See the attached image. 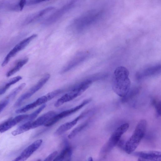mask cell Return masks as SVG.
I'll return each mask as SVG.
<instances>
[{
    "instance_id": "obj_21",
    "label": "cell",
    "mask_w": 161,
    "mask_h": 161,
    "mask_svg": "<svg viewBox=\"0 0 161 161\" xmlns=\"http://www.w3.org/2000/svg\"><path fill=\"white\" fill-rule=\"evenodd\" d=\"M88 122H86L80 124L75 128L69 134L68 138L71 139L75 137L87 125Z\"/></svg>"
},
{
    "instance_id": "obj_2",
    "label": "cell",
    "mask_w": 161,
    "mask_h": 161,
    "mask_svg": "<svg viewBox=\"0 0 161 161\" xmlns=\"http://www.w3.org/2000/svg\"><path fill=\"white\" fill-rule=\"evenodd\" d=\"M146 126L147 122L144 119L138 123L133 134L125 144L124 149L127 153H131L137 148L145 134Z\"/></svg>"
},
{
    "instance_id": "obj_28",
    "label": "cell",
    "mask_w": 161,
    "mask_h": 161,
    "mask_svg": "<svg viewBox=\"0 0 161 161\" xmlns=\"http://www.w3.org/2000/svg\"><path fill=\"white\" fill-rule=\"evenodd\" d=\"M49 0H26V4L28 5L36 4Z\"/></svg>"
},
{
    "instance_id": "obj_19",
    "label": "cell",
    "mask_w": 161,
    "mask_h": 161,
    "mask_svg": "<svg viewBox=\"0 0 161 161\" xmlns=\"http://www.w3.org/2000/svg\"><path fill=\"white\" fill-rule=\"evenodd\" d=\"M28 58H26L19 61L15 66L6 73L7 77L10 76L19 71L20 69L25 65L28 61Z\"/></svg>"
},
{
    "instance_id": "obj_23",
    "label": "cell",
    "mask_w": 161,
    "mask_h": 161,
    "mask_svg": "<svg viewBox=\"0 0 161 161\" xmlns=\"http://www.w3.org/2000/svg\"><path fill=\"white\" fill-rule=\"evenodd\" d=\"M26 84L22 83L13 90L6 97L10 100L14 98L15 96L25 87Z\"/></svg>"
},
{
    "instance_id": "obj_30",
    "label": "cell",
    "mask_w": 161,
    "mask_h": 161,
    "mask_svg": "<svg viewBox=\"0 0 161 161\" xmlns=\"http://www.w3.org/2000/svg\"><path fill=\"white\" fill-rule=\"evenodd\" d=\"M88 161H93L92 158V157H90L89 158H88Z\"/></svg>"
},
{
    "instance_id": "obj_22",
    "label": "cell",
    "mask_w": 161,
    "mask_h": 161,
    "mask_svg": "<svg viewBox=\"0 0 161 161\" xmlns=\"http://www.w3.org/2000/svg\"><path fill=\"white\" fill-rule=\"evenodd\" d=\"M139 88H135L130 89L127 94L124 97H122L121 101L123 103L126 102L132 98L136 95L139 92Z\"/></svg>"
},
{
    "instance_id": "obj_6",
    "label": "cell",
    "mask_w": 161,
    "mask_h": 161,
    "mask_svg": "<svg viewBox=\"0 0 161 161\" xmlns=\"http://www.w3.org/2000/svg\"><path fill=\"white\" fill-rule=\"evenodd\" d=\"M37 36V34H33L23 40L15 45L4 58L2 63V66L4 67L6 66L8 64L12 58L14 57L19 51H21L24 49L31 41Z\"/></svg>"
},
{
    "instance_id": "obj_7",
    "label": "cell",
    "mask_w": 161,
    "mask_h": 161,
    "mask_svg": "<svg viewBox=\"0 0 161 161\" xmlns=\"http://www.w3.org/2000/svg\"><path fill=\"white\" fill-rule=\"evenodd\" d=\"M78 0H71L60 8L51 14L44 21L45 24H50L56 21L70 9Z\"/></svg>"
},
{
    "instance_id": "obj_8",
    "label": "cell",
    "mask_w": 161,
    "mask_h": 161,
    "mask_svg": "<svg viewBox=\"0 0 161 161\" xmlns=\"http://www.w3.org/2000/svg\"><path fill=\"white\" fill-rule=\"evenodd\" d=\"M42 142V139H39L33 142L25 149L14 161H25L27 160L41 147Z\"/></svg>"
},
{
    "instance_id": "obj_25",
    "label": "cell",
    "mask_w": 161,
    "mask_h": 161,
    "mask_svg": "<svg viewBox=\"0 0 161 161\" xmlns=\"http://www.w3.org/2000/svg\"><path fill=\"white\" fill-rule=\"evenodd\" d=\"M152 104L155 107L158 116H160L161 108L160 101L154 99L152 101Z\"/></svg>"
},
{
    "instance_id": "obj_18",
    "label": "cell",
    "mask_w": 161,
    "mask_h": 161,
    "mask_svg": "<svg viewBox=\"0 0 161 161\" xmlns=\"http://www.w3.org/2000/svg\"><path fill=\"white\" fill-rule=\"evenodd\" d=\"M54 9V7H49L42 9L29 17L27 19V22L29 23L33 21Z\"/></svg>"
},
{
    "instance_id": "obj_24",
    "label": "cell",
    "mask_w": 161,
    "mask_h": 161,
    "mask_svg": "<svg viewBox=\"0 0 161 161\" xmlns=\"http://www.w3.org/2000/svg\"><path fill=\"white\" fill-rule=\"evenodd\" d=\"M46 105L45 103L42 105L38 109L32 113L29 114L28 118L25 119L27 121H31L35 119L41 111L45 108Z\"/></svg>"
},
{
    "instance_id": "obj_5",
    "label": "cell",
    "mask_w": 161,
    "mask_h": 161,
    "mask_svg": "<svg viewBox=\"0 0 161 161\" xmlns=\"http://www.w3.org/2000/svg\"><path fill=\"white\" fill-rule=\"evenodd\" d=\"M102 14L101 11L95 10H91L75 20V23L80 27L89 25L98 19Z\"/></svg>"
},
{
    "instance_id": "obj_26",
    "label": "cell",
    "mask_w": 161,
    "mask_h": 161,
    "mask_svg": "<svg viewBox=\"0 0 161 161\" xmlns=\"http://www.w3.org/2000/svg\"><path fill=\"white\" fill-rule=\"evenodd\" d=\"M10 100L6 97L0 102V113L7 106Z\"/></svg>"
},
{
    "instance_id": "obj_16",
    "label": "cell",
    "mask_w": 161,
    "mask_h": 161,
    "mask_svg": "<svg viewBox=\"0 0 161 161\" xmlns=\"http://www.w3.org/2000/svg\"><path fill=\"white\" fill-rule=\"evenodd\" d=\"M160 65L151 66L145 69L142 72H139L136 76L138 79H140L147 76L153 75L158 74L160 71Z\"/></svg>"
},
{
    "instance_id": "obj_27",
    "label": "cell",
    "mask_w": 161,
    "mask_h": 161,
    "mask_svg": "<svg viewBox=\"0 0 161 161\" xmlns=\"http://www.w3.org/2000/svg\"><path fill=\"white\" fill-rule=\"evenodd\" d=\"M58 155V152L55 151L50 154L44 160V161H50L53 160Z\"/></svg>"
},
{
    "instance_id": "obj_10",
    "label": "cell",
    "mask_w": 161,
    "mask_h": 161,
    "mask_svg": "<svg viewBox=\"0 0 161 161\" xmlns=\"http://www.w3.org/2000/svg\"><path fill=\"white\" fill-rule=\"evenodd\" d=\"M133 155L139 158L140 160L160 161L161 152L154 151L135 152Z\"/></svg>"
},
{
    "instance_id": "obj_12",
    "label": "cell",
    "mask_w": 161,
    "mask_h": 161,
    "mask_svg": "<svg viewBox=\"0 0 161 161\" xmlns=\"http://www.w3.org/2000/svg\"><path fill=\"white\" fill-rule=\"evenodd\" d=\"M56 114L53 111H50L43 114L34 121H31V129L44 125L51 118Z\"/></svg>"
},
{
    "instance_id": "obj_29",
    "label": "cell",
    "mask_w": 161,
    "mask_h": 161,
    "mask_svg": "<svg viewBox=\"0 0 161 161\" xmlns=\"http://www.w3.org/2000/svg\"><path fill=\"white\" fill-rule=\"evenodd\" d=\"M26 0H20L19 4L18 7L20 10H22L25 5L26 4Z\"/></svg>"
},
{
    "instance_id": "obj_4",
    "label": "cell",
    "mask_w": 161,
    "mask_h": 161,
    "mask_svg": "<svg viewBox=\"0 0 161 161\" xmlns=\"http://www.w3.org/2000/svg\"><path fill=\"white\" fill-rule=\"evenodd\" d=\"M91 100L92 99L90 98L86 99L77 106L70 109L64 111L58 114H55L44 125V126L46 127H49L53 125L61 119L78 111L89 103Z\"/></svg>"
},
{
    "instance_id": "obj_1",
    "label": "cell",
    "mask_w": 161,
    "mask_h": 161,
    "mask_svg": "<svg viewBox=\"0 0 161 161\" xmlns=\"http://www.w3.org/2000/svg\"><path fill=\"white\" fill-rule=\"evenodd\" d=\"M129 75L128 70L122 66L117 67L113 73L112 89L115 93L122 97L125 96L130 89V81Z\"/></svg>"
},
{
    "instance_id": "obj_13",
    "label": "cell",
    "mask_w": 161,
    "mask_h": 161,
    "mask_svg": "<svg viewBox=\"0 0 161 161\" xmlns=\"http://www.w3.org/2000/svg\"><path fill=\"white\" fill-rule=\"evenodd\" d=\"M81 94L77 90L73 88L58 99L55 103L54 106L58 107L64 103L73 100Z\"/></svg>"
},
{
    "instance_id": "obj_3",
    "label": "cell",
    "mask_w": 161,
    "mask_h": 161,
    "mask_svg": "<svg viewBox=\"0 0 161 161\" xmlns=\"http://www.w3.org/2000/svg\"><path fill=\"white\" fill-rule=\"evenodd\" d=\"M128 124L125 123L118 127L113 132L108 141L103 146L100 151V156L105 157L118 143L122 135L128 130Z\"/></svg>"
},
{
    "instance_id": "obj_20",
    "label": "cell",
    "mask_w": 161,
    "mask_h": 161,
    "mask_svg": "<svg viewBox=\"0 0 161 161\" xmlns=\"http://www.w3.org/2000/svg\"><path fill=\"white\" fill-rule=\"evenodd\" d=\"M22 79L20 76H18L11 78L0 89V95L4 93L10 86L16 83Z\"/></svg>"
},
{
    "instance_id": "obj_11",
    "label": "cell",
    "mask_w": 161,
    "mask_h": 161,
    "mask_svg": "<svg viewBox=\"0 0 161 161\" xmlns=\"http://www.w3.org/2000/svg\"><path fill=\"white\" fill-rule=\"evenodd\" d=\"M29 114L19 115L6 121L0 125V132L3 133L28 118Z\"/></svg>"
},
{
    "instance_id": "obj_14",
    "label": "cell",
    "mask_w": 161,
    "mask_h": 161,
    "mask_svg": "<svg viewBox=\"0 0 161 161\" xmlns=\"http://www.w3.org/2000/svg\"><path fill=\"white\" fill-rule=\"evenodd\" d=\"M84 115L81 114L73 120L66 122L61 125L55 131L54 133L55 135L56 136H60L71 129L76 124L78 121Z\"/></svg>"
},
{
    "instance_id": "obj_17",
    "label": "cell",
    "mask_w": 161,
    "mask_h": 161,
    "mask_svg": "<svg viewBox=\"0 0 161 161\" xmlns=\"http://www.w3.org/2000/svg\"><path fill=\"white\" fill-rule=\"evenodd\" d=\"M72 154V150L69 145H67L61 151L60 153L57 156L53 161H61L70 160Z\"/></svg>"
},
{
    "instance_id": "obj_9",
    "label": "cell",
    "mask_w": 161,
    "mask_h": 161,
    "mask_svg": "<svg viewBox=\"0 0 161 161\" xmlns=\"http://www.w3.org/2000/svg\"><path fill=\"white\" fill-rule=\"evenodd\" d=\"M52 99V97L49 92L38 98L33 102L26 105L20 109L16 110L15 112L17 114L25 113L38 106L45 104Z\"/></svg>"
},
{
    "instance_id": "obj_15",
    "label": "cell",
    "mask_w": 161,
    "mask_h": 161,
    "mask_svg": "<svg viewBox=\"0 0 161 161\" xmlns=\"http://www.w3.org/2000/svg\"><path fill=\"white\" fill-rule=\"evenodd\" d=\"M50 77V75L49 74L44 75L35 85L26 92L27 96L30 97L41 89L49 80Z\"/></svg>"
}]
</instances>
